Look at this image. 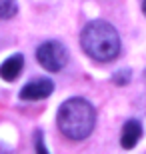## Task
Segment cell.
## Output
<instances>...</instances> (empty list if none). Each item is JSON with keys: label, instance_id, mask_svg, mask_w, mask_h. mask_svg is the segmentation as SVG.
Instances as JSON below:
<instances>
[{"label": "cell", "instance_id": "6da1fadb", "mask_svg": "<svg viewBox=\"0 0 146 154\" xmlns=\"http://www.w3.org/2000/svg\"><path fill=\"white\" fill-rule=\"evenodd\" d=\"M58 128L70 140H84L96 124V110L86 98H68L58 108Z\"/></svg>", "mask_w": 146, "mask_h": 154}, {"label": "cell", "instance_id": "7a4b0ae2", "mask_svg": "<svg viewBox=\"0 0 146 154\" xmlns=\"http://www.w3.org/2000/svg\"><path fill=\"white\" fill-rule=\"evenodd\" d=\"M82 50L98 62H108L120 54V36L118 30L106 20H92L84 26L80 34Z\"/></svg>", "mask_w": 146, "mask_h": 154}, {"label": "cell", "instance_id": "3957f363", "mask_svg": "<svg viewBox=\"0 0 146 154\" xmlns=\"http://www.w3.org/2000/svg\"><path fill=\"white\" fill-rule=\"evenodd\" d=\"M36 60L40 62V66L48 72H58L66 66L68 62V50L66 46L58 42V40H48L44 44L38 46L36 50Z\"/></svg>", "mask_w": 146, "mask_h": 154}, {"label": "cell", "instance_id": "277c9868", "mask_svg": "<svg viewBox=\"0 0 146 154\" xmlns=\"http://www.w3.org/2000/svg\"><path fill=\"white\" fill-rule=\"evenodd\" d=\"M54 90V82L48 78H38L32 80L20 90V98L22 100H44L48 98Z\"/></svg>", "mask_w": 146, "mask_h": 154}, {"label": "cell", "instance_id": "5b68a950", "mask_svg": "<svg viewBox=\"0 0 146 154\" xmlns=\"http://www.w3.org/2000/svg\"><path fill=\"white\" fill-rule=\"evenodd\" d=\"M140 138H142V124L138 120H128V122L122 126V136H120L122 148H126V150L134 148Z\"/></svg>", "mask_w": 146, "mask_h": 154}, {"label": "cell", "instance_id": "8992f818", "mask_svg": "<svg viewBox=\"0 0 146 154\" xmlns=\"http://www.w3.org/2000/svg\"><path fill=\"white\" fill-rule=\"evenodd\" d=\"M22 68H24L22 54H14V56L6 58L4 62H2V66H0V76L4 80H8V82H12V80L18 78V74L22 72Z\"/></svg>", "mask_w": 146, "mask_h": 154}, {"label": "cell", "instance_id": "52a82bcc", "mask_svg": "<svg viewBox=\"0 0 146 154\" xmlns=\"http://www.w3.org/2000/svg\"><path fill=\"white\" fill-rule=\"evenodd\" d=\"M18 4L16 0H0V18L2 20H10L12 16H16Z\"/></svg>", "mask_w": 146, "mask_h": 154}, {"label": "cell", "instance_id": "ba28073f", "mask_svg": "<svg viewBox=\"0 0 146 154\" xmlns=\"http://www.w3.org/2000/svg\"><path fill=\"white\" fill-rule=\"evenodd\" d=\"M34 150H36V154H50L48 150H46L44 134H42V130H36V132H34Z\"/></svg>", "mask_w": 146, "mask_h": 154}, {"label": "cell", "instance_id": "9c48e42d", "mask_svg": "<svg viewBox=\"0 0 146 154\" xmlns=\"http://www.w3.org/2000/svg\"><path fill=\"white\" fill-rule=\"evenodd\" d=\"M128 80H130V70H122V72L114 74V82L116 84H128Z\"/></svg>", "mask_w": 146, "mask_h": 154}, {"label": "cell", "instance_id": "30bf717a", "mask_svg": "<svg viewBox=\"0 0 146 154\" xmlns=\"http://www.w3.org/2000/svg\"><path fill=\"white\" fill-rule=\"evenodd\" d=\"M0 154H10V152H8V150H2V148H0Z\"/></svg>", "mask_w": 146, "mask_h": 154}, {"label": "cell", "instance_id": "8fae6325", "mask_svg": "<svg viewBox=\"0 0 146 154\" xmlns=\"http://www.w3.org/2000/svg\"><path fill=\"white\" fill-rule=\"evenodd\" d=\"M142 10H144V14H146V0H144V4H142Z\"/></svg>", "mask_w": 146, "mask_h": 154}]
</instances>
